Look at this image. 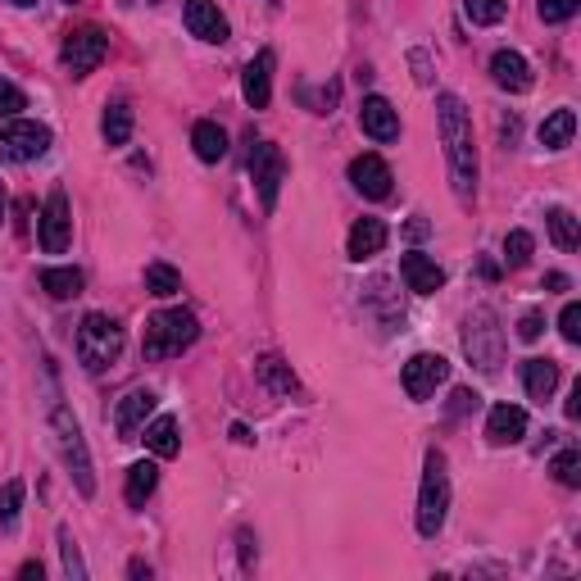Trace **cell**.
I'll list each match as a JSON object with an SVG mask.
<instances>
[{
    "mask_svg": "<svg viewBox=\"0 0 581 581\" xmlns=\"http://www.w3.org/2000/svg\"><path fill=\"white\" fill-rule=\"evenodd\" d=\"M436 128L445 141V159H450V178H454V196L459 205H473L477 200V141H473V114L454 91L436 96Z\"/></svg>",
    "mask_w": 581,
    "mask_h": 581,
    "instance_id": "1",
    "label": "cell"
},
{
    "mask_svg": "<svg viewBox=\"0 0 581 581\" xmlns=\"http://www.w3.org/2000/svg\"><path fill=\"white\" fill-rule=\"evenodd\" d=\"M445 513H450V468L441 450H427L423 459V486H418V536H441Z\"/></svg>",
    "mask_w": 581,
    "mask_h": 581,
    "instance_id": "2",
    "label": "cell"
},
{
    "mask_svg": "<svg viewBox=\"0 0 581 581\" xmlns=\"http://www.w3.org/2000/svg\"><path fill=\"white\" fill-rule=\"evenodd\" d=\"M196 336H200V323L191 309H164V314L146 318L141 350H146V359H168V355H182L187 345H196Z\"/></svg>",
    "mask_w": 581,
    "mask_h": 581,
    "instance_id": "3",
    "label": "cell"
},
{
    "mask_svg": "<svg viewBox=\"0 0 581 581\" xmlns=\"http://www.w3.org/2000/svg\"><path fill=\"white\" fill-rule=\"evenodd\" d=\"M463 355L473 359L482 373H495L504 364V327L491 305H477L463 318Z\"/></svg>",
    "mask_w": 581,
    "mask_h": 581,
    "instance_id": "4",
    "label": "cell"
},
{
    "mask_svg": "<svg viewBox=\"0 0 581 581\" xmlns=\"http://www.w3.org/2000/svg\"><path fill=\"white\" fill-rule=\"evenodd\" d=\"M50 427H55V445H60V459L64 468L73 473V482H78V495H96V477H91V454H87V441H82V427L78 418L64 409V404H55L50 409Z\"/></svg>",
    "mask_w": 581,
    "mask_h": 581,
    "instance_id": "5",
    "label": "cell"
},
{
    "mask_svg": "<svg viewBox=\"0 0 581 581\" xmlns=\"http://www.w3.org/2000/svg\"><path fill=\"white\" fill-rule=\"evenodd\" d=\"M123 355V327L109 314H87L78 327V359L87 373H100Z\"/></svg>",
    "mask_w": 581,
    "mask_h": 581,
    "instance_id": "6",
    "label": "cell"
},
{
    "mask_svg": "<svg viewBox=\"0 0 581 581\" xmlns=\"http://www.w3.org/2000/svg\"><path fill=\"white\" fill-rule=\"evenodd\" d=\"M50 150V128L32 119H0V159L10 164H32Z\"/></svg>",
    "mask_w": 581,
    "mask_h": 581,
    "instance_id": "7",
    "label": "cell"
},
{
    "mask_svg": "<svg viewBox=\"0 0 581 581\" xmlns=\"http://www.w3.org/2000/svg\"><path fill=\"white\" fill-rule=\"evenodd\" d=\"M37 241L46 255H64L73 241V205H69V191L55 187L41 205V223H37Z\"/></svg>",
    "mask_w": 581,
    "mask_h": 581,
    "instance_id": "8",
    "label": "cell"
},
{
    "mask_svg": "<svg viewBox=\"0 0 581 581\" xmlns=\"http://www.w3.org/2000/svg\"><path fill=\"white\" fill-rule=\"evenodd\" d=\"M105 55H109V37L100 28L69 32V37H64V46H60V60H64V69H69L73 78H91V73L105 64Z\"/></svg>",
    "mask_w": 581,
    "mask_h": 581,
    "instance_id": "9",
    "label": "cell"
},
{
    "mask_svg": "<svg viewBox=\"0 0 581 581\" xmlns=\"http://www.w3.org/2000/svg\"><path fill=\"white\" fill-rule=\"evenodd\" d=\"M250 178H255V191H259V205L264 214L277 209V191H282V178H286V159L273 141H255L250 150Z\"/></svg>",
    "mask_w": 581,
    "mask_h": 581,
    "instance_id": "10",
    "label": "cell"
},
{
    "mask_svg": "<svg viewBox=\"0 0 581 581\" xmlns=\"http://www.w3.org/2000/svg\"><path fill=\"white\" fill-rule=\"evenodd\" d=\"M450 377V364H445L441 355H414L409 364H404V395L409 400H427V395H436V386Z\"/></svg>",
    "mask_w": 581,
    "mask_h": 581,
    "instance_id": "11",
    "label": "cell"
},
{
    "mask_svg": "<svg viewBox=\"0 0 581 581\" xmlns=\"http://www.w3.org/2000/svg\"><path fill=\"white\" fill-rule=\"evenodd\" d=\"M350 182H355V191L364 200H391V168H386V159L382 155H359V159H350Z\"/></svg>",
    "mask_w": 581,
    "mask_h": 581,
    "instance_id": "12",
    "label": "cell"
},
{
    "mask_svg": "<svg viewBox=\"0 0 581 581\" xmlns=\"http://www.w3.org/2000/svg\"><path fill=\"white\" fill-rule=\"evenodd\" d=\"M150 414H155V391L137 386V391L123 395L119 409H114V432H119V441H137L141 427L150 423Z\"/></svg>",
    "mask_w": 581,
    "mask_h": 581,
    "instance_id": "13",
    "label": "cell"
},
{
    "mask_svg": "<svg viewBox=\"0 0 581 581\" xmlns=\"http://www.w3.org/2000/svg\"><path fill=\"white\" fill-rule=\"evenodd\" d=\"M359 128L377 146H386V141H400V114H395V105L386 96H364V105H359Z\"/></svg>",
    "mask_w": 581,
    "mask_h": 581,
    "instance_id": "14",
    "label": "cell"
},
{
    "mask_svg": "<svg viewBox=\"0 0 581 581\" xmlns=\"http://www.w3.org/2000/svg\"><path fill=\"white\" fill-rule=\"evenodd\" d=\"M182 19H187V32L191 37H200V41H209V46H223L227 41V19H223V10H218L214 0H187L182 5Z\"/></svg>",
    "mask_w": 581,
    "mask_h": 581,
    "instance_id": "15",
    "label": "cell"
},
{
    "mask_svg": "<svg viewBox=\"0 0 581 581\" xmlns=\"http://www.w3.org/2000/svg\"><path fill=\"white\" fill-rule=\"evenodd\" d=\"M273 64H277L273 50H259L241 73V96H246L250 109H268V100H273Z\"/></svg>",
    "mask_w": 581,
    "mask_h": 581,
    "instance_id": "16",
    "label": "cell"
},
{
    "mask_svg": "<svg viewBox=\"0 0 581 581\" xmlns=\"http://www.w3.org/2000/svg\"><path fill=\"white\" fill-rule=\"evenodd\" d=\"M400 277L409 282L414 296H436V291L445 286V268L436 264V259H427L423 250H409V255L400 259Z\"/></svg>",
    "mask_w": 581,
    "mask_h": 581,
    "instance_id": "17",
    "label": "cell"
},
{
    "mask_svg": "<svg viewBox=\"0 0 581 581\" xmlns=\"http://www.w3.org/2000/svg\"><path fill=\"white\" fill-rule=\"evenodd\" d=\"M527 436V414L518 404H495L486 414V441L491 445H518Z\"/></svg>",
    "mask_w": 581,
    "mask_h": 581,
    "instance_id": "18",
    "label": "cell"
},
{
    "mask_svg": "<svg viewBox=\"0 0 581 581\" xmlns=\"http://www.w3.org/2000/svg\"><path fill=\"white\" fill-rule=\"evenodd\" d=\"M491 78H495V87H500V91H513V96H518V91L532 87V64L522 60L518 50H495V55H491Z\"/></svg>",
    "mask_w": 581,
    "mask_h": 581,
    "instance_id": "19",
    "label": "cell"
},
{
    "mask_svg": "<svg viewBox=\"0 0 581 581\" xmlns=\"http://www.w3.org/2000/svg\"><path fill=\"white\" fill-rule=\"evenodd\" d=\"M382 246H386V223H382V218H359V223L350 227V259H355V264L382 255Z\"/></svg>",
    "mask_w": 581,
    "mask_h": 581,
    "instance_id": "20",
    "label": "cell"
},
{
    "mask_svg": "<svg viewBox=\"0 0 581 581\" xmlns=\"http://www.w3.org/2000/svg\"><path fill=\"white\" fill-rule=\"evenodd\" d=\"M141 436H146V445H150V454H155V459H173V454L182 450L178 418H173V414H159V418H150V423L141 427Z\"/></svg>",
    "mask_w": 581,
    "mask_h": 581,
    "instance_id": "21",
    "label": "cell"
},
{
    "mask_svg": "<svg viewBox=\"0 0 581 581\" xmlns=\"http://www.w3.org/2000/svg\"><path fill=\"white\" fill-rule=\"evenodd\" d=\"M100 137H105V146H128V141H132L128 100H109V105H105V114H100Z\"/></svg>",
    "mask_w": 581,
    "mask_h": 581,
    "instance_id": "22",
    "label": "cell"
},
{
    "mask_svg": "<svg viewBox=\"0 0 581 581\" xmlns=\"http://www.w3.org/2000/svg\"><path fill=\"white\" fill-rule=\"evenodd\" d=\"M522 386H527V395L532 400H550L554 386H559V364H550V359H527L522 364Z\"/></svg>",
    "mask_w": 581,
    "mask_h": 581,
    "instance_id": "23",
    "label": "cell"
},
{
    "mask_svg": "<svg viewBox=\"0 0 581 581\" xmlns=\"http://www.w3.org/2000/svg\"><path fill=\"white\" fill-rule=\"evenodd\" d=\"M191 146H196V155L205 159V164H218V159L227 155V132L218 128L214 119H200L196 128H191Z\"/></svg>",
    "mask_w": 581,
    "mask_h": 581,
    "instance_id": "24",
    "label": "cell"
},
{
    "mask_svg": "<svg viewBox=\"0 0 581 581\" xmlns=\"http://www.w3.org/2000/svg\"><path fill=\"white\" fill-rule=\"evenodd\" d=\"M155 486H159V468L150 459H141V463H132V468H128V486H123V495H128L132 509H141V504L155 495Z\"/></svg>",
    "mask_w": 581,
    "mask_h": 581,
    "instance_id": "25",
    "label": "cell"
},
{
    "mask_svg": "<svg viewBox=\"0 0 581 581\" xmlns=\"http://www.w3.org/2000/svg\"><path fill=\"white\" fill-rule=\"evenodd\" d=\"M41 291L50 300H73V296H82V273L78 268H46L41 273Z\"/></svg>",
    "mask_w": 581,
    "mask_h": 581,
    "instance_id": "26",
    "label": "cell"
},
{
    "mask_svg": "<svg viewBox=\"0 0 581 581\" xmlns=\"http://www.w3.org/2000/svg\"><path fill=\"white\" fill-rule=\"evenodd\" d=\"M572 132H577V114H572V109H554L550 119L541 123V146L545 150H563L572 141Z\"/></svg>",
    "mask_w": 581,
    "mask_h": 581,
    "instance_id": "27",
    "label": "cell"
},
{
    "mask_svg": "<svg viewBox=\"0 0 581 581\" xmlns=\"http://www.w3.org/2000/svg\"><path fill=\"white\" fill-rule=\"evenodd\" d=\"M545 223H550V241L559 250H577L581 246V227H577V218H572V209H550V218H545Z\"/></svg>",
    "mask_w": 581,
    "mask_h": 581,
    "instance_id": "28",
    "label": "cell"
},
{
    "mask_svg": "<svg viewBox=\"0 0 581 581\" xmlns=\"http://www.w3.org/2000/svg\"><path fill=\"white\" fill-rule=\"evenodd\" d=\"M146 291H150V296H159V300L178 296V291H182V273L173 264H146Z\"/></svg>",
    "mask_w": 581,
    "mask_h": 581,
    "instance_id": "29",
    "label": "cell"
},
{
    "mask_svg": "<svg viewBox=\"0 0 581 581\" xmlns=\"http://www.w3.org/2000/svg\"><path fill=\"white\" fill-rule=\"evenodd\" d=\"M463 14H468L477 28H495V23H504V14H509V0H463Z\"/></svg>",
    "mask_w": 581,
    "mask_h": 581,
    "instance_id": "30",
    "label": "cell"
},
{
    "mask_svg": "<svg viewBox=\"0 0 581 581\" xmlns=\"http://www.w3.org/2000/svg\"><path fill=\"white\" fill-rule=\"evenodd\" d=\"M255 368H259V377H264V382L273 386L277 395H291V391H296V377H291V368H286L277 355H264Z\"/></svg>",
    "mask_w": 581,
    "mask_h": 581,
    "instance_id": "31",
    "label": "cell"
},
{
    "mask_svg": "<svg viewBox=\"0 0 581 581\" xmlns=\"http://www.w3.org/2000/svg\"><path fill=\"white\" fill-rule=\"evenodd\" d=\"M532 246H536L532 232H522V227H518V232H509V237H504V264L522 268L527 259H532Z\"/></svg>",
    "mask_w": 581,
    "mask_h": 581,
    "instance_id": "32",
    "label": "cell"
},
{
    "mask_svg": "<svg viewBox=\"0 0 581 581\" xmlns=\"http://www.w3.org/2000/svg\"><path fill=\"white\" fill-rule=\"evenodd\" d=\"M19 509H23V482H5V491H0V527H14Z\"/></svg>",
    "mask_w": 581,
    "mask_h": 581,
    "instance_id": "33",
    "label": "cell"
},
{
    "mask_svg": "<svg viewBox=\"0 0 581 581\" xmlns=\"http://www.w3.org/2000/svg\"><path fill=\"white\" fill-rule=\"evenodd\" d=\"M60 554H64V572H69L73 581H87V563H82V554H78V545H73L69 527H60Z\"/></svg>",
    "mask_w": 581,
    "mask_h": 581,
    "instance_id": "34",
    "label": "cell"
},
{
    "mask_svg": "<svg viewBox=\"0 0 581 581\" xmlns=\"http://www.w3.org/2000/svg\"><path fill=\"white\" fill-rule=\"evenodd\" d=\"M554 477H559L563 486H581V454L577 450H563L559 459H554V468H550Z\"/></svg>",
    "mask_w": 581,
    "mask_h": 581,
    "instance_id": "35",
    "label": "cell"
},
{
    "mask_svg": "<svg viewBox=\"0 0 581 581\" xmlns=\"http://www.w3.org/2000/svg\"><path fill=\"white\" fill-rule=\"evenodd\" d=\"M19 109H28V96L14 82L0 78V119H19Z\"/></svg>",
    "mask_w": 581,
    "mask_h": 581,
    "instance_id": "36",
    "label": "cell"
},
{
    "mask_svg": "<svg viewBox=\"0 0 581 581\" xmlns=\"http://www.w3.org/2000/svg\"><path fill=\"white\" fill-rule=\"evenodd\" d=\"M577 5H581V0H541L536 10H541L545 23H568L572 14H577Z\"/></svg>",
    "mask_w": 581,
    "mask_h": 581,
    "instance_id": "37",
    "label": "cell"
},
{
    "mask_svg": "<svg viewBox=\"0 0 581 581\" xmlns=\"http://www.w3.org/2000/svg\"><path fill=\"white\" fill-rule=\"evenodd\" d=\"M559 332H563V341H568V345H581V305H563Z\"/></svg>",
    "mask_w": 581,
    "mask_h": 581,
    "instance_id": "38",
    "label": "cell"
},
{
    "mask_svg": "<svg viewBox=\"0 0 581 581\" xmlns=\"http://www.w3.org/2000/svg\"><path fill=\"white\" fill-rule=\"evenodd\" d=\"M541 332H545V314H541V309L522 314V323H518V336H522V341H536Z\"/></svg>",
    "mask_w": 581,
    "mask_h": 581,
    "instance_id": "39",
    "label": "cell"
},
{
    "mask_svg": "<svg viewBox=\"0 0 581 581\" xmlns=\"http://www.w3.org/2000/svg\"><path fill=\"white\" fill-rule=\"evenodd\" d=\"M477 400H482L477 391H454L450 395V414H468V409H477Z\"/></svg>",
    "mask_w": 581,
    "mask_h": 581,
    "instance_id": "40",
    "label": "cell"
},
{
    "mask_svg": "<svg viewBox=\"0 0 581 581\" xmlns=\"http://www.w3.org/2000/svg\"><path fill=\"white\" fill-rule=\"evenodd\" d=\"M414 69H418L414 78H418V82H423V87H427V82H432V73H427V55H423V50H414Z\"/></svg>",
    "mask_w": 581,
    "mask_h": 581,
    "instance_id": "41",
    "label": "cell"
},
{
    "mask_svg": "<svg viewBox=\"0 0 581 581\" xmlns=\"http://www.w3.org/2000/svg\"><path fill=\"white\" fill-rule=\"evenodd\" d=\"M568 418H581V382L572 386V400H568Z\"/></svg>",
    "mask_w": 581,
    "mask_h": 581,
    "instance_id": "42",
    "label": "cell"
},
{
    "mask_svg": "<svg viewBox=\"0 0 581 581\" xmlns=\"http://www.w3.org/2000/svg\"><path fill=\"white\" fill-rule=\"evenodd\" d=\"M19 577H23V581H41V563H23Z\"/></svg>",
    "mask_w": 581,
    "mask_h": 581,
    "instance_id": "43",
    "label": "cell"
},
{
    "mask_svg": "<svg viewBox=\"0 0 581 581\" xmlns=\"http://www.w3.org/2000/svg\"><path fill=\"white\" fill-rule=\"evenodd\" d=\"M545 286H550V291H568V277H563V273H550V277H545Z\"/></svg>",
    "mask_w": 581,
    "mask_h": 581,
    "instance_id": "44",
    "label": "cell"
},
{
    "mask_svg": "<svg viewBox=\"0 0 581 581\" xmlns=\"http://www.w3.org/2000/svg\"><path fill=\"white\" fill-rule=\"evenodd\" d=\"M128 572H132V577H150V568H146L141 559H132V563H128Z\"/></svg>",
    "mask_w": 581,
    "mask_h": 581,
    "instance_id": "45",
    "label": "cell"
},
{
    "mask_svg": "<svg viewBox=\"0 0 581 581\" xmlns=\"http://www.w3.org/2000/svg\"><path fill=\"white\" fill-rule=\"evenodd\" d=\"M10 5H19V10H28V5H37V0H10Z\"/></svg>",
    "mask_w": 581,
    "mask_h": 581,
    "instance_id": "46",
    "label": "cell"
},
{
    "mask_svg": "<svg viewBox=\"0 0 581 581\" xmlns=\"http://www.w3.org/2000/svg\"><path fill=\"white\" fill-rule=\"evenodd\" d=\"M0 218H5V191H0Z\"/></svg>",
    "mask_w": 581,
    "mask_h": 581,
    "instance_id": "47",
    "label": "cell"
},
{
    "mask_svg": "<svg viewBox=\"0 0 581 581\" xmlns=\"http://www.w3.org/2000/svg\"><path fill=\"white\" fill-rule=\"evenodd\" d=\"M69 5H73V0H69Z\"/></svg>",
    "mask_w": 581,
    "mask_h": 581,
    "instance_id": "48",
    "label": "cell"
}]
</instances>
